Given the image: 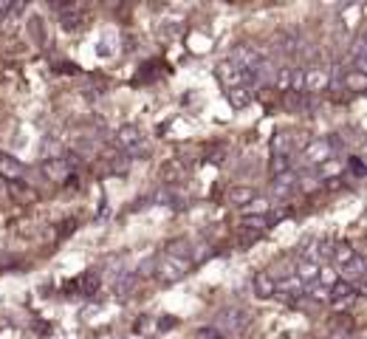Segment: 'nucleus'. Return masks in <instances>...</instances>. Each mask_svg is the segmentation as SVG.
I'll return each instance as SVG.
<instances>
[{"label": "nucleus", "instance_id": "obj_1", "mask_svg": "<svg viewBox=\"0 0 367 339\" xmlns=\"http://www.w3.org/2000/svg\"><path fill=\"white\" fill-rule=\"evenodd\" d=\"M190 269H193L190 257H178V255H169V252H164L155 260V274H158L161 283H178L190 274Z\"/></svg>", "mask_w": 367, "mask_h": 339}, {"label": "nucleus", "instance_id": "obj_2", "mask_svg": "<svg viewBox=\"0 0 367 339\" xmlns=\"http://www.w3.org/2000/svg\"><path fill=\"white\" fill-rule=\"evenodd\" d=\"M336 144H333V139L330 136H322V139H314V141H308L305 144V150H302V155H300V161L305 164V167H322V164H328V161H333L336 158Z\"/></svg>", "mask_w": 367, "mask_h": 339}, {"label": "nucleus", "instance_id": "obj_3", "mask_svg": "<svg viewBox=\"0 0 367 339\" xmlns=\"http://www.w3.org/2000/svg\"><path fill=\"white\" fill-rule=\"evenodd\" d=\"M328 82H330L328 65L314 63V65L302 68V94H308V96H319V94L328 91Z\"/></svg>", "mask_w": 367, "mask_h": 339}, {"label": "nucleus", "instance_id": "obj_4", "mask_svg": "<svg viewBox=\"0 0 367 339\" xmlns=\"http://www.w3.org/2000/svg\"><path fill=\"white\" fill-rule=\"evenodd\" d=\"M249 325V316L240 311V308H224V311H218V316H215V322H212V328H218L224 336H235V333H240L243 328Z\"/></svg>", "mask_w": 367, "mask_h": 339}, {"label": "nucleus", "instance_id": "obj_5", "mask_svg": "<svg viewBox=\"0 0 367 339\" xmlns=\"http://www.w3.org/2000/svg\"><path fill=\"white\" fill-rule=\"evenodd\" d=\"M218 79H221V85L226 88V91H232V88H243V85H249L252 88V79H249V74L243 71V68H238L235 63H229V60H224L221 65H218Z\"/></svg>", "mask_w": 367, "mask_h": 339}, {"label": "nucleus", "instance_id": "obj_6", "mask_svg": "<svg viewBox=\"0 0 367 339\" xmlns=\"http://www.w3.org/2000/svg\"><path fill=\"white\" fill-rule=\"evenodd\" d=\"M260 60H263V54H260L255 46H238V49L232 51V57H229V63H235L238 68H243V71L249 74V79H252L255 68L260 65Z\"/></svg>", "mask_w": 367, "mask_h": 339}, {"label": "nucleus", "instance_id": "obj_7", "mask_svg": "<svg viewBox=\"0 0 367 339\" xmlns=\"http://www.w3.org/2000/svg\"><path fill=\"white\" fill-rule=\"evenodd\" d=\"M339 274H342V283H350V286H356L359 291H361V280H364V274H367V263H364V257L356 252L342 269H339Z\"/></svg>", "mask_w": 367, "mask_h": 339}, {"label": "nucleus", "instance_id": "obj_8", "mask_svg": "<svg viewBox=\"0 0 367 339\" xmlns=\"http://www.w3.org/2000/svg\"><path fill=\"white\" fill-rule=\"evenodd\" d=\"M74 164H77V161H71V158H46V164H43V176H46L49 181L63 184V181L71 179V167H74Z\"/></svg>", "mask_w": 367, "mask_h": 339}, {"label": "nucleus", "instance_id": "obj_9", "mask_svg": "<svg viewBox=\"0 0 367 339\" xmlns=\"http://www.w3.org/2000/svg\"><path fill=\"white\" fill-rule=\"evenodd\" d=\"M29 176V170L23 161H18L9 153H0V179L4 181H23Z\"/></svg>", "mask_w": 367, "mask_h": 339}, {"label": "nucleus", "instance_id": "obj_10", "mask_svg": "<svg viewBox=\"0 0 367 339\" xmlns=\"http://www.w3.org/2000/svg\"><path fill=\"white\" fill-rule=\"evenodd\" d=\"M116 144L124 150V153H141L144 150V133L139 130V127H133V124H127V127H122L119 133H116Z\"/></svg>", "mask_w": 367, "mask_h": 339}, {"label": "nucleus", "instance_id": "obj_11", "mask_svg": "<svg viewBox=\"0 0 367 339\" xmlns=\"http://www.w3.org/2000/svg\"><path fill=\"white\" fill-rule=\"evenodd\" d=\"M297 181H300L297 170H285V173H277V176L271 179V193H274L277 198H288L291 193H297Z\"/></svg>", "mask_w": 367, "mask_h": 339}, {"label": "nucleus", "instance_id": "obj_12", "mask_svg": "<svg viewBox=\"0 0 367 339\" xmlns=\"http://www.w3.org/2000/svg\"><path fill=\"white\" fill-rule=\"evenodd\" d=\"M359 297V288L356 286H350V283H333L330 288H328V300L336 305V308H342V305H350L353 300Z\"/></svg>", "mask_w": 367, "mask_h": 339}, {"label": "nucleus", "instance_id": "obj_13", "mask_svg": "<svg viewBox=\"0 0 367 339\" xmlns=\"http://www.w3.org/2000/svg\"><path fill=\"white\" fill-rule=\"evenodd\" d=\"M328 255H330V249H328L325 241H308V243L302 246V252H300V260L314 263V266H322V260H325Z\"/></svg>", "mask_w": 367, "mask_h": 339}, {"label": "nucleus", "instance_id": "obj_14", "mask_svg": "<svg viewBox=\"0 0 367 339\" xmlns=\"http://www.w3.org/2000/svg\"><path fill=\"white\" fill-rule=\"evenodd\" d=\"M350 63H353L350 71L367 74V46H364V37H356V40H353V46H350Z\"/></svg>", "mask_w": 367, "mask_h": 339}, {"label": "nucleus", "instance_id": "obj_15", "mask_svg": "<svg viewBox=\"0 0 367 339\" xmlns=\"http://www.w3.org/2000/svg\"><path fill=\"white\" fill-rule=\"evenodd\" d=\"M271 210H274V204L269 198H252L246 207H240L243 218H269Z\"/></svg>", "mask_w": 367, "mask_h": 339}, {"label": "nucleus", "instance_id": "obj_16", "mask_svg": "<svg viewBox=\"0 0 367 339\" xmlns=\"http://www.w3.org/2000/svg\"><path fill=\"white\" fill-rule=\"evenodd\" d=\"M252 286H255V294H257V297H274V294H277V283H274V277H271L269 271H257Z\"/></svg>", "mask_w": 367, "mask_h": 339}, {"label": "nucleus", "instance_id": "obj_17", "mask_svg": "<svg viewBox=\"0 0 367 339\" xmlns=\"http://www.w3.org/2000/svg\"><path fill=\"white\" fill-rule=\"evenodd\" d=\"M319 271H322V266H314V263H305V260H300L297 266H294V277L302 283V286H311L316 277H319Z\"/></svg>", "mask_w": 367, "mask_h": 339}, {"label": "nucleus", "instance_id": "obj_18", "mask_svg": "<svg viewBox=\"0 0 367 339\" xmlns=\"http://www.w3.org/2000/svg\"><path fill=\"white\" fill-rule=\"evenodd\" d=\"M291 150H294V136L291 133H277L271 139V155H288L291 158Z\"/></svg>", "mask_w": 367, "mask_h": 339}, {"label": "nucleus", "instance_id": "obj_19", "mask_svg": "<svg viewBox=\"0 0 367 339\" xmlns=\"http://www.w3.org/2000/svg\"><path fill=\"white\" fill-rule=\"evenodd\" d=\"M367 88V77L359 74V71H345V79H342V91H353V94H361Z\"/></svg>", "mask_w": 367, "mask_h": 339}, {"label": "nucleus", "instance_id": "obj_20", "mask_svg": "<svg viewBox=\"0 0 367 339\" xmlns=\"http://www.w3.org/2000/svg\"><path fill=\"white\" fill-rule=\"evenodd\" d=\"M252 96H255V88H249V85H243V88H232V91H226V99L232 102V108H246V105L252 102Z\"/></svg>", "mask_w": 367, "mask_h": 339}, {"label": "nucleus", "instance_id": "obj_21", "mask_svg": "<svg viewBox=\"0 0 367 339\" xmlns=\"http://www.w3.org/2000/svg\"><path fill=\"white\" fill-rule=\"evenodd\" d=\"M291 71H294L291 65H280V68H277V74H274V82H271V85H274L277 91L288 94V91H291Z\"/></svg>", "mask_w": 367, "mask_h": 339}, {"label": "nucleus", "instance_id": "obj_22", "mask_svg": "<svg viewBox=\"0 0 367 339\" xmlns=\"http://www.w3.org/2000/svg\"><path fill=\"white\" fill-rule=\"evenodd\" d=\"M252 198H255L252 187H232L229 190V204H235V207H246Z\"/></svg>", "mask_w": 367, "mask_h": 339}, {"label": "nucleus", "instance_id": "obj_23", "mask_svg": "<svg viewBox=\"0 0 367 339\" xmlns=\"http://www.w3.org/2000/svg\"><path fill=\"white\" fill-rule=\"evenodd\" d=\"M353 255H356V249H353L350 243H336V246L330 249V257H333V263H336L339 269H342V266H345V263H347Z\"/></svg>", "mask_w": 367, "mask_h": 339}, {"label": "nucleus", "instance_id": "obj_24", "mask_svg": "<svg viewBox=\"0 0 367 339\" xmlns=\"http://www.w3.org/2000/svg\"><path fill=\"white\" fill-rule=\"evenodd\" d=\"M79 288H82V294H94V291L99 288V271H96V269L88 271V274L79 280Z\"/></svg>", "mask_w": 367, "mask_h": 339}, {"label": "nucleus", "instance_id": "obj_25", "mask_svg": "<svg viewBox=\"0 0 367 339\" xmlns=\"http://www.w3.org/2000/svg\"><path fill=\"white\" fill-rule=\"evenodd\" d=\"M285 170H294L291 167V158L288 155H271V173H285Z\"/></svg>", "mask_w": 367, "mask_h": 339}, {"label": "nucleus", "instance_id": "obj_26", "mask_svg": "<svg viewBox=\"0 0 367 339\" xmlns=\"http://www.w3.org/2000/svg\"><path fill=\"white\" fill-rule=\"evenodd\" d=\"M195 339H229V336H224L218 328L207 325V328H198V331H195Z\"/></svg>", "mask_w": 367, "mask_h": 339}, {"label": "nucleus", "instance_id": "obj_27", "mask_svg": "<svg viewBox=\"0 0 367 339\" xmlns=\"http://www.w3.org/2000/svg\"><path fill=\"white\" fill-rule=\"evenodd\" d=\"M23 6H15V4H6V0H0V23H4L9 15H20Z\"/></svg>", "mask_w": 367, "mask_h": 339}, {"label": "nucleus", "instance_id": "obj_28", "mask_svg": "<svg viewBox=\"0 0 367 339\" xmlns=\"http://www.w3.org/2000/svg\"><path fill=\"white\" fill-rule=\"evenodd\" d=\"M347 170H350V173H353L356 179H361V176H364V164H361V158H356V155H353V158H347Z\"/></svg>", "mask_w": 367, "mask_h": 339}, {"label": "nucleus", "instance_id": "obj_29", "mask_svg": "<svg viewBox=\"0 0 367 339\" xmlns=\"http://www.w3.org/2000/svg\"><path fill=\"white\" fill-rule=\"evenodd\" d=\"M0 196H4V179H0Z\"/></svg>", "mask_w": 367, "mask_h": 339}]
</instances>
